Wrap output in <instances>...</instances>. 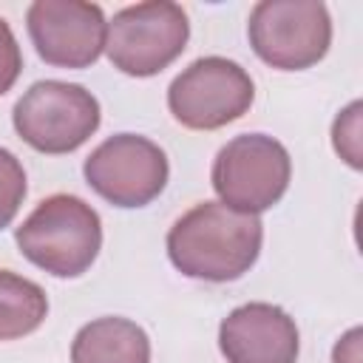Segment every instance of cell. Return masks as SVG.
Segmentation results:
<instances>
[{
	"mask_svg": "<svg viewBox=\"0 0 363 363\" xmlns=\"http://www.w3.org/2000/svg\"><path fill=\"white\" fill-rule=\"evenodd\" d=\"M261 238L264 227L258 216L201 201L170 227L167 255L182 275L224 284L241 278L255 264Z\"/></svg>",
	"mask_w": 363,
	"mask_h": 363,
	"instance_id": "obj_1",
	"label": "cell"
},
{
	"mask_svg": "<svg viewBox=\"0 0 363 363\" xmlns=\"http://www.w3.org/2000/svg\"><path fill=\"white\" fill-rule=\"evenodd\" d=\"M71 363H150V340L128 318H96L77 332Z\"/></svg>",
	"mask_w": 363,
	"mask_h": 363,
	"instance_id": "obj_11",
	"label": "cell"
},
{
	"mask_svg": "<svg viewBox=\"0 0 363 363\" xmlns=\"http://www.w3.org/2000/svg\"><path fill=\"white\" fill-rule=\"evenodd\" d=\"M190 23L179 3L150 0L113 14L105 34V51L122 74L153 77L184 51Z\"/></svg>",
	"mask_w": 363,
	"mask_h": 363,
	"instance_id": "obj_4",
	"label": "cell"
},
{
	"mask_svg": "<svg viewBox=\"0 0 363 363\" xmlns=\"http://www.w3.org/2000/svg\"><path fill=\"white\" fill-rule=\"evenodd\" d=\"M252 51L272 68L303 71L326 57L332 20L318 0H261L247 23Z\"/></svg>",
	"mask_w": 363,
	"mask_h": 363,
	"instance_id": "obj_6",
	"label": "cell"
},
{
	"mask_svg": "<svg viewBox=\"0 0 363 363\" xmlns=\"http://www.w3.org/2000/svg\"><path fill=\"white\" fill-rule=\"evenodd\" d=\"M26 199V170L20 159L0 147V230L9 227Z\"/></svg>",
	"mask_w": 363,
	"mask_h": 363,
	"instance_id": "obj_13",
	"label": "cell"
},
{
	"mask_svg": "<svg viewBox=\"0 0 363 363\" xmlns=\"http://www.w3.org/2000/svg\"><path fill=\"white\" fill-rule=\"evenodd\" d=\"M255 85L250 74L227 57H201L190 62L167 88V105L176 122L190 130H216L244 116Z\"/></svg>",
	"mask_w": 363,
	"mask_h": 363,
	"instance_id": "obj_7",
	"label": "cell"
},
{
	"mask_svg": "<svg viewBox=\"0 0 363 363\" xmlns=\"http://www.w3.org/2000/svg\"><path fill=\"white\" fill-rule=\"evenodd\" d=\"M292 162L286 147L264 133H244L230 139L213 162V190L221 204L258 216L281 201L289 187Z\"/></svg>",
	"mask_w": 363,
	"mask_h": 363,
	"instance_id": "obj_3",
	"label": "cell"
},
{
	"mask_svg": "<svg viewBox=\"0 0 363 363\" xmlns=\"http://www.w3.org/2000/svg\"><path fill=\"white\" fill-rule=\"evenodd\" d=\"M37 54L57 68H88L105 48L108 23L96 3L37 0L26 11Z\"/></svg>",
	"mask_w": 363,
	"mask_h": 363,
	"instance_id": "obj_9",
	"label": "cell"
},
{
	"mask_svg": "<svg viewBox=\"0 0 363 363\" xmlns=\"http://www.w3.org/2000/svg\"><path fill=\"white\" fill-rule=\"evenodd\" d=\"M357 133H360V102H352V105L335 119V128H332L335 150H337L352 167H360V142H357Z\"/></svg>",
	"mask_w": 363,
	"mask_h": 363,
	"instance_id": "obj_14",
	"label": "cell"
},
{
	"mask_svg": "<svg viewBox=\"0 0 363 363\" xmlns=\"http://www.w3.org/2000/svg\"><path fill=\"white\" fill-rule=\"evenodd\" d=\"M23 71V54H20V45L9 28V23L0 17V96L6 91H11V85L17 82Z\"/></svg>",
	"mask_w": 363,
	"mask_h": 363,
	"instance_id": "obj_15",
	"label": "cell"
},
{
	"mask_svg": "<svg viewBox=\"0 0 363 363\" xmlns=\"http://www.w3.org/2000/svg\"><path fill=\"white\" fill-rule=\"evenodd\" d=\"M85 182L113 207H145L167 184L164 150L136 133H116L105 139L82 164Z\"/></svg>",
	"mask_w": 363,
	"mask_h": 363,
	"instance_id": "obj_8",
	"label": "cell"
},
{
	"mask_svg": "<svg viewBox=\"0 0 363 363\" xmlns=\"http://www.w3.org/2000/svg\"><path fill=\"white\" fill-rule=\"evenodd\" d=\"M48 315V298L40 284L0 269V340H17L40 329Z\"/></svg>",
	"mask_w": 363,
	"mask_h": 363,
	"instance_id": "obj_12",
	"label": "cell"
},
{
	"mask_svg": "<svg viewBox=\"0 0 363 363\" xmlns=\"http://www.w3.org/2000/svg\"><path fill=\"white\" fill-rule=\"evenodd\" d=\"M218 346L227 363H295L298 326L272 303H244L218 326Z\"/></svg>",
	"mask_w": 363,
	"mask_h": 363,
	"instance_id": "obj_10",
	"label": "cell"
},
{
	"mask_svg": "<svg viewBox=\"0 0 363 363\" xmlns=\"http://www.w3.org/2000/svg\"><path fill=\"white\" fill-rule=\"evenodd\" d=\"M357 340H360V329H352V332L335 346V363H360Z\"/></svg>",
	"mask_w": 363,
	"mask_h": 363,
	"instance_id": "obj_16",
	"label": "cell"
},
{
	"mask_svg": "<svg viewBox=\"0 0 363 363\" xmlns=\"http://www.w3.org/2000/svg\"><path fill=\"white\" fill-rule=\"evenodd\" d=\"M14 130L40 153H71L99 128V102L77 82H34L14 105Z\"/></svg>",
	"mask_w": 363,
	"mask_h": 363,
	"instance_id": "obj_5",
	"label": "cell"
},
{
	"mask_svg": "<svg viewBox=\"0 0 363 363\" xmlns=\"http://www.w3.org/2000/svg\"><path fill=\"white\" fill-rule=\"evenodd\" d=\"M20 252L57 278L82 275L99 255L102 221L96 210L71 193L43 199L14 233Z\"/></svg>",
	"mask_w": 363,
	"mask_h": 363,
	"instance_id": "obj_2",
	"label": "cell"
}]
</instances>
